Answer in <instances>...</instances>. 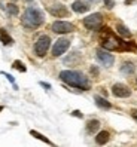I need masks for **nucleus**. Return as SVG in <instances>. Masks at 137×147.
<instances>
[{
  "mask_svg": "<svg viewBox=\"0 0 137 147\" xmlns=\"http://www.w3.org/2000/svg\"><path fill=\"white\" fill-rule=\"evenodd\" d=\"M101 46L106 51H136L137 46L133 42H124L116 37L109 28H103L101 31Z\"/></svg>",
  "mask_w": 137,
  "mask_h": 147,
  "instance_id": "f257e3e1",
  "label": "nucleus"
},
{
  "mask_svg": "<svg viewBox=\"0 0 137 147\" xmlns=\"http://www.w3.org/2000/svg\"><path fill=\"white\" fill-rule=\"evenodd\" d=\"M60 79L64 83L73 86V88H79L82 91H88L91 88V82L87 76L81 71H75V70H63L60 73Z\"/></svg>",
  "mask_w": 137,
  "mask_h": 147,
  "instance_id": "f03ea898",
  "label": "nucleus"
},
{
  "mask_svg": "<svg viewBox=\"0 0 137 147\" xmlns=\"http://www.w3.org/2000/svg\"><path fill=\"white\" fill-rule=\"evenodd\" d=\"M45 21V16H43V12L37 7H27V9L24 11V15L21 18V22L25 28L28 30H34L40 27L42 24Z\"/></svg>",
  "mask_w": 137,
  "mask_h": 147,
  "instance_id": "7ed1b4c3",
  "label": "nucleus"
},
{
  "mask_svg": "<svg viewBox=\"0 0 137 147\" xmlns=\"http://www.w3.org/2000/svg\"><path fill=\"white\" fill-rule=\"evenodd\" d=\"M49 46H51V39H49V36L43 34V36H40L36 40V43H34V54L37 57H45Z\"/></svg>",
  "mask_w": 137,
  "mask_h": 147,
  "instance_id": "20e7f679",
  "label": "nucleus"
},
{
  "mask_svg": "<svg viewBox=\"0 0 137 147\" xmlns=\"http://www.w3.org/2000/svg\"><path fill=\"white\" fill-rule=\"evenodd\" d=\"M103 24V15L101 13H91L90 16L83 18V27L88 30H98Z\"/></svg>",
  "mask_w": 137,
  "mask_h": 147,
  "instance_id": "39448f33",
  "label": "nucleus"
},
{
  "mask_svg": "<svg viewBox=\"0 0 137 147\" xmlns=\"http://www.w3.org/2000/svg\"><path fill=\"white\" fill-rule=\"evenodd\" d=\"M51 30L57 34H66V33H72L75 30V25L67 21H55L51 25Z\"/></svg>",
  "mask_w": 137,
  "mask_h": 147,
  "instance_id": "423d86ee",
  "label": "nucleus"
},
{
  "mask_svg": "<svg viewBox=\"0 0 137 147\" xmlns=\"http://www.w3.org/2000/svg\"><path fill=\"white\" fill-rule=\"evenodd\" d=\"M68 48H70V40H68V39H64V37L58 39V40L55 42V45L52 46V55H54V57L63 55Z\"/></svg>",
  "mask_w": 137,
  "mask_h": 147,
  "instance_id": "0eeeda50",
  "label": "nucleus"
},
{
  "mask_svg": "<svg viewBox=\"0 0 137 147\" xmlns=\"http://www.w3.org/2000/svg\"><path fill=\"white\" fill-rule=\"evenodd\" d=\"M112 94L118 98H128L131 95V89L124 83H115L112 86Z\"/></svg>",
  "mask_w": 137,
  "mask_h": 147,
  "instance_id": "6e6552de",
  "label": "nucleus"
},
{
  "mask_svg": "<svg viewBox=\"0 0 137 147\" xmlns=\"http://www.w3.org/2000/svg\"><path fill=\"white\" fill-rule=\"evenodd\" d=\"M96 57L98 61L104 65V67H110L113 63H115V58L112 54H109L107 51H103V49H97V52H96Z\"/></svg>",
  "mask_w": 137,
  "mask_h": 147,
  "instance_id": "1a4fd4ad",
  "label": "nucleus"
},
{
  "mask_svg": "<svg viewBox=\"0 0 137 147\" xmlns=\"http://www.w3.org/2000/svg\"><path fill=\"white\" fill-rule=\"evenodd\" d=\"M48 12H49L51 15L57 16V18H61V16H67V15H68V11L66 9V6L60 5V3H55V5L48 6Z\"/></svg>",
  "mask_w": 137,
  "mask_h": 147,
  "instance_id": "9d476101",
  "label": "nucleus"
},
{
  "mask_svg": "<svg viewBox=\"0 0 137 147\" xmlns=\"http://www.w3.org/2000/svg\"><path fill=\"white\" fill-rule=\"evenodd\" d=\"M91 6H88L85 2H81V0H76V2L72 5V9L76 12V13H85V12H88Z\"/></svg>",
  "mask_w": 137,
  "mask_h": 147,
  "instance_id": "9b49d317",
  "label": "nucleus"
},
{
  "mask_svg": "<svg viewBox=\"0 0 137 147\" xmlns=\"http://www.w3.org/2000/svg\"><path fill=\"white\" fill-rule=\"evenodd\" d=\"M94 101H96V104H97L100 109H103V110H109L110 107H112V104H110L106 98H101V97H98V95H96V97H94Z\"/></svg>",
  "mask_w": 137,
  "mask_h": 147,
  "instance_id": "f8f14e48",
  "label": "nucleus"
},
{
  "mask_svg": "<svg viewBox=\"0 0 137 147\" xmlns=\"http://www.w3.org/2000/svg\"><path fill=\"white\" fill-rule=\"evenodd\" d=\"M98 129H100V122H98V120H96V119L90 120V122L87 123V132L88 134H96Z\"/></svg>",
  "mask_w": 137,
  "mask_h": 147,
  "instance_id": "ddd939ff",
  "label": "nucleus"
},
{
  "mask_svg": "<svg viewBox=\"0 0 137 147\" xmlns=\"http://www.w3.org/2000/svg\"><path fill=\"white\" fill-rule=\"evenodd\" d=\"M121 73L124 74H133L134 73V64L131 61H125L121 65Z\"/></svg>",
  "mask_w": 137,
  "mask_h": 147,
  "instance_id": "4468645a",
  "label": "nucleus"
},
{
  "mask_svg": "<svg viewBox=\"0 0 137 147\" xmlns=\"http://www.w3.org/2000/svg\"><path fill=\"white\" fill-rule=\"evenodd\" d=\"M109 132L107 131H100L98 134H97V137H96V143L97 144H106L107 141H109Z\"/></svg>",
  "mask_w": 137,
  "mask_h": 147,
  "instance_id": "2eb2a0df",
  "label": "nucleus"
},
{
  "mask_svg": "<svg viewBox=\"0 0 137 147\" xmlns=\"http://www.w3.org/2000/svg\"><path fill=\"white\" fill-rule=\"evenodd\" d=\"M0 42H2L3 43V45H11V43L14 42V39L9 36V34H7V31L5 30V28H2V30H0Z\"/></svg>",
  "mask_w": 137,
  "mask_h": 147,
  "instance_id": "dca6fc26",
  "label": "nucleus"
},
{
  "mask_svg": "<svg viewBox=\"0 0 137 147\" xmlns=\"http://www.w3.org/2000/svg\"><path fill=\"white\" fill-rule=\"evenodd\" d=\"M116 31L119 33V36H122V37H131V31L128 30L125 25H122V24H118L116 25Z\"/></svg>",
  "mask_w": 137,
  "mask_h": 147,
  "instance_id": "f3484780",
  "label": "nucleus"
},
{
  "mask_svg": "<svg viewBox=\"0 0 137 147\" xmlns=\"http://www.w3.org/2000/svg\"><path fill=\"white\" fill-rule=\"evenodd\" d=\"M6 11L9 15H18L20 9H18V6H16L15 3H7L6 5Z\"/></svg>",
  "mask_w": 137,
  "mask_h": 147,
  "instance_id": "a211bd4d",
  "label": "nucleus"
},
{
  "mask_svg": "<svg viewBox=\"0 0 137 147\" xmlns=\"http://www.w3.org/2000/svg\"><path fill=\"white\" fill-rule=\"evenodd\" d=\"M30 134L34 137V138H37V140H40V141H43V143H46V144H52L48 138L45 137V135H42V134H39V132H36V131H30Z\"/></svg>",
  "mask_w": 137,
  "mask_h": 147,
  "instance_id": "6ab92c4d",
  "label": "nucleus"
},
{
  "mask_svg": "<svg viewBox=\"0 0 137 147\" xmlns=\"http://www.w3.org/2000/svg\"><path fill=\"white\" fill-rule=\"evenodd\" d=\"M12 67H14V68H16V70H20L21 73H25V71H27V68H25V65H24L21 61H18V59L12 63Z\"/></svg>",
  "mask_w": 137,
  "mask_h": 147,
  "instance_id": "aec40b11",
  "label": "nucleus"
},
{
  "mask_svg": "<svg viewBox=\"0 0 137 147\" xmlns=\"http://www.w3.org/2000/svg\"><path fill=\"white\" fill-rule=\"evenodd\" d=\"M104 5L107 9H112V7L115 6V0H104Z\"/></svg>",
  "mask_w": 137,
  "mask_h": 147,
  "instance_id": "412c9836",
  "label": "nucleus"
},
{
  "mask_svg": "<svg viewBox=\"0 0 137 147\" xmlns=\"http://www.w3.org/2000/svg\"><path fill=\"white\" fill-rule=\"evenodd\" d=\"M91 73H92L94 76H97V74H98V68L92 65V67H91Z\"/></svg>",
  "mask_w": 137,
  "mask_h": 147,
  "instance_id": "4be33fe9",
  "label": "nucleus"
},
{
  "mask_svg": "<svg viewBox=\"0 0 137 147\" xmlns=\"http://www.w3.org/2000/svg\"><path fill=\"white\" fill-rule=\"evenodd\" d=\"M6 77H7V80H9V82H12V83H15V79H14V77L11 76V74H7V73H3Z\"/></svg>",
  "mask_w": 137,
  "mask_h": 147,
  "instance_id": "5701e85b",
  "label": "nucleus"
},
{
  "mask_svg": "<svg viewBox=\"0 0 137 147\" xmlns=\"http://www.w3.org/2000/svg\"><path fill=\"white\" fill-rule=\"evenodd\" d=\"M72 115H73V116H78V117H82V113H81L79 110H75V111H72Z\"/></svg>",
  "mask_w": 137,
  "mask_h": 147,
  "instance_id": "b1692460",
  "label": "nucleus"
},
{
  "mask_svg": "<svg viewBox=\"0 0 137 147\" xmlns=\"http://www.w3.org/2000/svg\"><path fill=\"white\" fill-rule=\"evenodd\" d=\"M40 85L43 86V88H46V89H51V86H49L48 83H45V82H40Z\"/></svg>",
  "mask_w": 137,
  "mask_h": 147,
  "instance_id": "393cba45",
  "label": "nucleus"
},
{
  "mask_svg": "<svg viewBox=\"0 0 137 147\" xmlns=\"http://www.w3.org/2000/svg\"><path fill=\"white\" fill-rule=\"evenodd\" d=\"M131 115H133V117L137 120V110H133V111H131Z\"/></svg>",
  "mask_w": 137,
  "mask_h": 147,
  "instance_id": "a878e982",
  "label": "nucleus"
},
{
  "mask_svg": "<svg viewBox=\"0 0 137 147\" xmlns=\"http://www.w3.org/2000/svg\"><path fill=\"white\" fill-rule=\"evenodd\" d=\"M88 2H90V3H98L100 0H88Z\"/></svg>",
  "mask_w": 137,
  "mask_h": 147,
  "instance_id": "bb28decb",
  "label": "nucleus"
},
{
  "mask_svg": "<svg viewBox=\"0 0 137 147\" xmlns=\"http://www.w3.org/2000/svg\"><path fill=\"white\" fill-rule=\"evenodd\" d=\"M131 2H134V0H127V2H125V3H127V5H130Z\"/></svg>",
  "mask_w": 137,
  "mask_h": 147,
  "instance_id": "cd10ccee",
  "label": "nucleus"
},
{
  "mask_svg": "<svg viewBox=\"0 0 137 147\" xmlns=\"http://www.w3.org/2000/svg\"><path fill=\"white\" fill-rule=\"evenodd\" d=\"M2 110H3V107H0V111H2Z\"/></svg>",
  "mask_w": 137,
  "mask_h": 147,
  "instance_id": "c85d7f7f",
  "label": "nucleus"
},
{
  "mask_svg": "<svg viewBox=\"0 0 137 147\" xmlns=\"http://www.w3.org/2000/svg\"><path fill=\"white\" fill-rule=\"evenodd\" d=\"M27 2H31V0H27Z\"/></svg>",
  "mask_w": 137,
  "mask_h": 147,
  "instance_id": "c756f323",
  "label": "nucleus"
},
{
  "mask_svg": "<svg viewBox=\"0 0 137 147\" xmlns=\"http://www.w3.org/2000/svg\"><path fill=\"white\" fill-rule=\"evenodd\" d=\"M136 80H137V79H136Z\"/></svg>",
  "mask_w": 137,
  "mask_h": 147,
  "instance_id": "7c9ffc66",
  "label": "nucleus"
}]
</instances>
